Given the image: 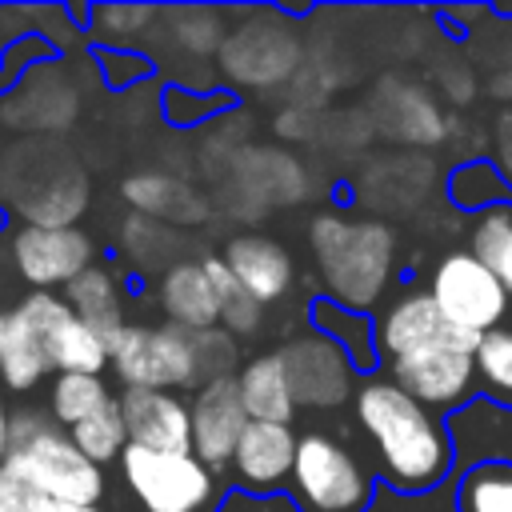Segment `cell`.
I'll use <instances>...</instances> for the list:
<instances>
[{"instance_id": "obj_1", "label": "cell", "mask_w": 512, "mask_h": 512, "mask_svg": "<svg viewBox=\"0 0 512 512\" xmlns=\"http://www.w3.org/2000/svg\"><path fill=\"white\" fill-rule=\"evenodd\" d=\"M356 420L368 432L380 472L396 492H432L452 468V436L420 400L392 380H368L356 392Z\"/></svg>"}, {"instance_id": "obj_2", "label": "cell", "mask_w": 512, "mask_h": 512, "mask_svg": "<svg viewBox=\"0 0 512 512\" xmlns=\"http://www.w3.org/2000/svg\"><path fill=\"white\" fill-rule=\"evenodd\" d=\"M308 244L316 252V268L324 276L328 300L360 312L380 296L396 256V236L388 224L320 212L308 224Z\"/></svg>"}, {"instance_id": "obj_3", "label": "cell", "mask_w": 512, "mask_h": 512, "mask_svg": "<svg viewBox=\"0 0 512 512\" xmlns=\"http://www.w3.org/2000/svg\"><path fill=\"white\" fill-rule=\"evenodd\" d=\"M16 480L32 484L52 504H96L104 496V472L92 464L68 432L40 412H16L4 464Z\"/></svg>"}, {"instance_id": "obj_4", "label": "cell", "mask_w": 512, "mask_h": 512, "mask_svg": "<svg viewBox=\"0 0 512 512\" xmlns=\"http://www.w3.org/2000/svg\"><path fill=\"white\" fill-rule=\"evenodd\" d=\"M120 472L136 512H216L228 492V484L192 452L128 444L120 452Z\"/></svg>"}, {"instance_id": "obj_5", "label": "cell", "mask_w": 512, "mask_h": 512, "mask_svg": "<svg viewBox=\"0 0 512 512\" xmlns=\"http://www.w3.org/2000/svg\"><path fill=\"white\" fill-rule=\"evenodd\" d=\"M288 488L300 512H368L372 504L368 468L324 432L296 436Z\"/></svg>"}, {"instance_id": "obj_6", "label": "cell", "mask_w": 512, "mask_h": 512, "mask_svg": "<svg viewBox=\"0 0 512 512\" xmlns=\"http://www.w3.org/2000/svg\"><path fill=\"white\" fill-rule=\"evenodd\" d=\"M108 364L124 380V388H192L200 384L196 372V348L192 332L164 324V328H144V324H124L108 340Z\"/></svg>"}, {"instance_id": "obj_7", "label": "cell", "mask_w": 512, "mask_h": 512, "mask_svg": "<svg viewBox=\"0 0 512 512\" xmlns=\"http://www.w3.org/2000/svg\"><path fill=\"white\" fill-rule=\"evenodd\" d=\"M428 296L432 304L440 308L444 324L464 336V340H476L488 336L492 328H500L504 312H508V292L504 284L472 256V252H452L436 264L432 272V284H428Z\"/></svg>"}, {"instance_id": "obj_8", "label": "cell", "mask_w": 512, "mask_h": 512, "mask_svg": "<svg viewBox=\"0 0 512 512\" xmlns=\"http://www.w3.org/2000/svg\"><path fill=\"white\" fill-rule=\"evenodd\" d=\"M392 384L424 408H452L476 388V340L444 332L404 356H392Z\"/></svg>"}, {"instance_id": "obj_9", "label": "cell", "mask_w": 512, "mask_h": 512, "mask_svg": "<svg viewBox=\"0 0 512 512\" xmlns=\"http://www.w3.org/2000/svg\"><path fill=\"white\" fill-rule=\"evenodd\" d=\"M12 264H16L20 280H28L36 292L68 288L80 272L92 268V240L80 228L24 224L12 236Z\"/></svg>"}, {"instance_id": "obj_10", "label": "cell", "mask_w": 512, "mask_h": 512, "mask_svg": "<svg viewBox=\"0 0 512 512\" xmlns=\"http://www.w3.org/2000/svg\"><path fill=\"white\" fill-rule=\"evenodd\" d=\"M280 360H284L288 388H292L296 404L336 408V404L348 400L356 368L348 364V356L328 336H300V340L280 348Z\"/></svg>"}, {"instance_id": "obj_11", "label": "cell", "mask_w": 512, "mask_h": 512, "mask_svg": "<svg viewBox=\"0 0 512 512\" xmlns=\"http://www.w3.org/2000/svg\"><path fill=\"white\" fill-rule=\"evenodd\" d=\"M188 416H192V456L204 460L212 472L232 464V452L248 428V412H244L236 376H216V380L200 384Z\"/></svg>"}, {"instance_id": "obj_12", "label": "cell", "mask_w": 512, "mask_h": 512, "mask_svg": "<svg viewBox=\"0 0 512 512\" xmlns=\"http://www.w3.org/2000/svg\"><path fill=\"white\" fill-rule=\"evenodd\" d=\"M116 400L128 428V444H140L152 452H192V416L176 392L124 388Z\"/></svg>"}, {"instance_id": "obj_13", "label": "cell", "mask_w": 512, "mask_h": 512, "mask_svg": "<svg viewBox=\"0 0 512 512\" xmlns=\"http://www.w3.org/2000/svg\"><path fill=\"white\" fill-rule=\"evenodd\" d=\"M296 460V436L288 424H268V420H248L236 452H232V480L244 492L268 496L288 488Z\"/></svg>"}, {"instance_id": "obj_14", "label": "cell", "mask_w": 512, "mask_h": 512, "mask_svg": "<svg viewBox=\"0 0 512 512\" xmlns=\"http://www.w3.org/2000/svg\"><path fill=\"white\" fill-rule=\"evenodd\" d=\"M220 260L228 264V272L244 284V292L256 304L280 300L288 292V284H292V260H288V252L276 240L260 236V232L232 236Z\"/></svg>"}, {"instance_id": "obj_15", "label": "cell", "mask_w": 512, "mask_h": 512, "mask_svg": "<svg viewBox=\"0 0 512 512\" xmlns=\"http://www.w3.org/2000/svg\"><path fill=\"white\" fill-rule=\"evenodd\" d=\"M224 68L244 84H272L292 72L296 40L284 28H240L224 40Z\"/></svg>"}, {"instance_id": "obj_16", "label": "cell", "mask_w": 512, "mask_h": 512, "mask_svg": "<svg viewBox=\"0 0 512 512\" xmlns=\"http://www.w3.org/2000/svg\"><path fill=\"white\" fill-rule=\"evenodd\" d=\"M160 308L184 332H212L220 324V300L204 272V260H180L164 272Z\"/></svg>"}, {"instance_id": "obj_17", "label": "cell", "mask_w": 512, "mask_h": 512, "mask_svg": "<svg viewBox=\"0 0 512 512\" xmlns=\"http://www.w3.org/2000/svg\"><path fill=\"white\" fill-rule=\"evenodd\" d=\"M124 200L140 212V216H160L172 224H200L208 216V204L200 192H192L184 180L176 176H160V172H140L124 180Z\"/></svg>"}, {"instance_id": "obj_18", "label": "cell", "mask_w": 512, "mask_h": 512, "mask_svg": "<svg viewBox=\"0 0 512 512\" xmlns=\"http://www.w3.org/2000/svg\"><path fill=\"white\" fill-rule=\"evenodd\" d=\"M444 332H452V328L444 324V316L432 304V296L428 292H408L376 324V348L388 352V356H404V352H412V348H420V344H428V340H436Z\"/></svg>"}, {"instance_id": "obj_19", "label": "cell", "mask_w": 512, "mask_h": 512, "mask_svg": "<svg viewBox=\"0 0 512 512\" xmlns=\"http://www.w3.org/2000/svg\"><path fill=\"white\" fill-rule=\"evenodd\" d=\"M236 388H240V400H244L248 420L288 424L292 412H296V400H292V388H288V372H284L280 352H268L260 360H248L244 372L236 376Z\"/></svg>"}, {"instance_id": "obj_20", "label": "cell", "mask_w": 512, "mask_h": 512, "mask_svg": "<svg viewBox=\"0 0 512 512\" xmlns=\"http://www.w3.org/2000/svg\"><path fill=\"white\" fill-rule=\"evenodd\" d=\"M48 372H52V364H48V356H44L40 336L20 320L16 308H4V312H0V380H4L12 392H28V388H36Z\"/></svg>"}, {"instance_id": "obj_21", "label": "cell", "mask_w": 512, "mask_h": 512, "mask_svg": "<svg viewBox=\"0 0 512 512\" xmlns=\"http://www.w3.org/2000/svg\"><path fill=\"white\" fill-rule=\"evenodd\" d=\"M64 300H68V308L76 312V320L80 324H88L104 344L128 324L124 320V308H120V292H116V280L104 272V268H88V272H80L68 288H64Z\"/></svg>"}, {"instance_id": "obj_22", "label": "cell", "mask_w": 512, "mask_h": 512, "mask_svg": "<svg viewBox=\"0 0 512 512\" xmlns=\"http://www.w3.org/2000/svg\"><path fill=\"white\" fill-rule=\"evenodd\" d=\"M44 356L56 372H76V376H100V368L108 364V344L76 320V312H68L60 324H52L44 336Z\"/></svg>"}, {"instance_id": "obj_23", "label": "cell", "mask_w": 512, "mask_h": 512, "mask_svg": "<svg viewBox=\"0 0 512 512\" xmlns=\"http://www.w3.org/2000/svg\"><path fill=\"white\" fill-rule=\"evenodd\" d=\"M312 324L320 328V336H328L348 356V364L356 372H368L376 364V352H380L376 348V328H372V320L364 312H352V308H344V304L324 296V300L312 304Z\"/></svg>"}, {"instance_id": "obj_24", "label": "cell", "mask_w": 512, "mask_h": 512, "mask_svg": "<svg viewBox=\"0 0 512 512\" xmlns=\"http://www.w3.org/2000/svg\"><path fill=\"white\" fill-rule=\"evenodd\" d=\"M472 256L512 292V204H492L472 224Z\"/></svg>"}, {"instance_id": "obj_25", "label": "cell", "mask_w": 512, "mask_h": 512, "mask_svg": "<svg viewBox=\"0 0 512 512\" xmlns=\"http://www.w3.org/2000/svg\"><path fill=\"white\" fill-rule=\"evenodd\" d=\"M456 512H512V464H472L456 484Z\"/></svg>"}, {"instance_id": "obj_26", "label": "cell", "mask_w": 512, "mask_h": 512, "mask_svg": "<svg viewBox=\"0 0 512 512\" xmlns=\"http://www.w3.org/2000/svg\"><path fill=\"white\" fill-rule=\"evenodd\" d=\"M108 400H112V392H108V384L100 376H76V372H56L52 392H48L52 420L64 424V428H76L80 420L100 412Z\"/></svg>"}, {"instance_id": "obj_27", "label": "cell", "mask_w": 512, "mask_h": 512, "mask_svg": "<svg viewBox=\"0 0 512 512\" xmlns=\"http://www.w3.org/2000/svg\"><path fill=\"white\" fill-rule=\"evenodd\" d=\"M72 444L92 460V464H108V460H120V452L128 448V428H124V416H120V400L112 396L100 412H92L88 420H80L76 428H68Z\"/></svg>"}, {"instance_id": "obj_28", "label": "cell", "mask_w": 512, "mask_h": 512, "mask_svg": "<svg viewBox=\"0 0 512 512\" xmlns=\"http://www.w3.org/2000/svg\"><path fill=\"white\" fill-rule=\"evenodd\" d=\"M204 272H208L216 300H220V324H228L236 332H252L260 324V304L244 292V284L228 272V264L220 256H204Z\"/></svg>"}, {"instance_id": "obj_29", "label": "cell", "mask_w": 512, "mask_h": 512, "mask_svg": "<svg viewBox=\"0 0 512 512\" xmlns=\"http://www.w3.org/2000/svg\"><path fill=\"white\" fill-rule=\"evenodd\" d=\"M476 372L488 392L512 400V328H492L476 344Z\"/></svg>"}, {"instance_id": "obj_30", "label": "cell", "mask_w": 512, "mask_h": 512, "mask_svg": "<svg viewBox=\"0 0 512 512\" xmlns=\"http://www.w3.org/2000/svg\"><path fill=\"white\" fill-rule=\"evenodd\" d=\"M52 500H44L32 484L16 480L8 468H0V512H48Z\"/></svg>"}, {"instance_id": "obj_31", "label": "cell", "mask_w": 512, "mask_h": 512, "mask_svg": "<svg viewBox=\"0 0 512 512\" xmlns=\"http://www.w3.org/2000/svg\"><path fill=\"white\" fill-rule=\"evenodd\" d=\"M152 20V8H96V24L112 32H140V24Z\"/></svg>"}, {"instance_id": "obj_32", "label": "cell", "mask_w": 512, "mask_h": 512, "mask_svg": "<svg viewBox=\"0 0 512 512\" xmlns=\"http://www.w3.org/2000/svg\"><path fill=\"white\" fill-rule=\"evenodd\" d=\"M496 156H500V168L504 176L512 180V112L500 120V136H496Z\"/></svg>"}, {"instance_id": "obj_33", "label": "cell", "mask_w": 512, "mask_h": 512, "mask_svg": "<svg viewBox=\"0 0 512 512\" xmlns=\"http://www.w3.org/2000/svg\"><path fill=\"white\" fill-rule=\"evenodd\" d=\"M8 432H12V412L0 400V464H4V452H8Z\"/></svg>"}, {"instance_id": "obj_34", "label": "cell", "mask_w": 512, "mask_h": 512, "mask_svg": "<svg viewBox=\"0 0 512 512\" xmlns=\"http://www.w3.org/2000/svg\"><path fill=\"white\" fill-rule=\"evenodd\" d=\"M48 512H104L100 504H48Z\"/></svg>"}]
</instances>
